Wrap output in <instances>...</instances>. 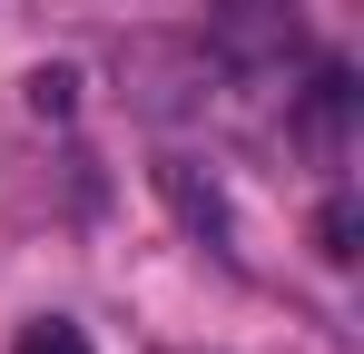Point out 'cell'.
<instances>
[{
    "instance_id": "obj_1",
    "label": "cell",
    "mask_w": 364,
    "mask_h": 354,
    "mask_svg": "<svg viewBox=\"0 0 364 354\" xmlns=\"http://www.w3.org/2000/svg\"><path fill=\"white\" fill-rule=\"evenodd\" d=\"M10 354H89V335H79L69 315H30V325H20V345H10Z\"/></svg>"
},
{
    "instance_id": "obj_3",
    "label": "cell",
    "mask_w": 364,
    "mask_h": 354,
    "mask_svg": "<svg viewBox=\"0 0 364 354\" xmlns=\"http://www.w3.org/2000/svg\"><path fill=\"white\" fill-rule=\"evenodd\" d=\"M325 256H335V266H345V256H355V207H345V197H335V207H325Z\"/></svg>"
},
{
    "instance_id": "obj_2",
    "label": "cell",
    "mask_w": 364,
    "mask_h": 354,
    "mask_svg": "<svg viewBox=\"0 0 364 354\" xmlns=\"http://www.w3.org/2000/svg\"><path fill=\"white\" fill-rule=\"evenodd\" d=\"M30 109L69 118V109H79V69H30Z\"/></svg>"
}]
</instances>
